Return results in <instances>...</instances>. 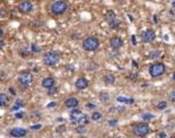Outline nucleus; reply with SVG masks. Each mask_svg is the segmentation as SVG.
Masks as SVG:
<instances>
[{
  "label": "nucleus",
  "instance_id": "1",
  "mask_svg": "<svg viewBox=\"0 0 175 138\" xmlns=\"http://www.w3.org/2000/svg\"><path fill=\"white\" fill-rule=\"evenodd\" d=\"M69 117H70V121L73 123H76L78 125H85L89 122V116L87 114H84L82 110L77 109V108H75V109L70 112Z\"/></svg>",
  "mask_w": 175,
  "mask_h": 138
},
{
  "label": "nucleus",
  "instance_id": "2",
  "mask_svg": "<svg viewBox=\"0 0 175 138\" xmlns=\"http://www.w3.org/2000/svg\"><path fill=\"white\" fill-rule=\"evenodd\" d=\"M60 59H61V55L56 51H50V52H46L45 54L43 55V62L47 67L56 66L59 63Z\"/></svg>",
  "mask_w": 175,
  "mask_h": 138
},
{
  "label": "nucleus",
  "instance_id": "3",
  "mask_svg": "<svg viewBox=\"0 0 175 138\" xmlns=\"http://www.w3.org/2000/svg\"><path fill=\"white\" fill-rule=\"evenodd\" d=\"M68 9V4L64 1V0H56V1H53L50 6V10L51 13L53 15H62V14L66 13V10Z\"/></svg>",
  "mask_w": 175,
  "mask_h": 138
},
{
  "label": "nucleus",
  "instance_id": "4",
  "mask_svg": "<svg viewBox=\"0 0 175 138\" xmlns=\"http://www.w3.org/2000/svg\"><path fill=\"white\" fill-rule=\"evenodd\" d=\"M100 45V43H99V39L95 36H89L87 37L84 40L82 41V47L84 51H87V52H93V51H96L98 47Z\"/></svg>",
  "mask_w": 175,
  "mask_h": 138
},
{
  "label": "nucleus",
  "instance_id": "5",
  "mask_svg": "<svg viewBox=\"0 0 175 138\" xmlns=\"http://www.w3.org/2000/svg\"><path fill=\"white\" fill-rule=\"evenodd\" d=\"M133 132L137 137H145L150 132V125L146 122H138L133 125Z\"/></svg>",
  "mask_w": 175,
  "mask_h": 138
},
{
  "label": "nucleus",
  "instance_id": "6",
  "mask_svg": "<svg viewBox=\"0 0 175 138\" xmlns=\"http://www.w3.org/2000/svg\"><path fill=\"white\" fill-rule=\"evenodd\" d=\"M166 73V66L162 62H156L149 67V74L153 78L160 77Z\"/></svg>",
  "mask_w": 175,
  "mask_h": 138
},
{
  "label": "nucleus",
  "instance_id": "7",
  "mask_svg": "<svg viewBox=\"0 0 175 138\" xmlns=\"http://www.w3.org/2000/svg\"><path fill=\"white\" fill-rule=\"evenodd\" d=\"M18 84L23 87L30 86L32 84V82H33V75H32V73L29 71V70L22 71V73H20V75H18Z\"/></svg>",
  "mask_w": 175,
  "mask_h": 138
},
{
  "label": "nucleus",
  "instance_id": "8",
  "mask_svg": "<svg viewBox=\"0 0 175 138\" xmlns=\"http://www.w3.org/2000/svg\"><path fill=\"white\" fill-rule=\"evenodd\" d=\"M105 20L112 29H118L120 27V20L116 17V15L113 10H108L105 14Z\"/></svg>",
  "mask_w": 175,
  "mask_h": 138
},
{
  "label": "nucleus",
  "instance_id": "9",
  "mask_svg": "<svg viewBox=\"0 0 175 138\" xmlns=\"http://www.w3.org/2000/svg\"><path fill=\"white\" fill-rule=\"evenodd\" d=\"M33 9V4L31 1H22L18 5V10L21 14H29L32 12Z\"/></svg>",
  "mask_w": 175,
  "mask_h": 138
},
{
  "label": "nucleus",
  "instance_id": "10",
  "mask_svg": "<svg viewBox=\"0 0 175 138\" xmlns=\"http://www.w3.org/2000/svg\"><path fill=\"white\" fill-rule=\"evenodd\" d=\"M9 136L10 137H14V138H23L27 136V129L24 128H18V127H16V128H12L10 130H9Z\"/></svg>",
  "mask_w": 175,
  "mask_h": 138
},
{
  "label": "nucleus",
  "instance_id": "11",
  "mask_svg": "<svg viewBox=\"0 0 175 138\" xmlns=\"http://www.w3.org/2000/svg\"><path fill=\"white\" fill-rule=\"evenodd\" d=\"M156 39V32L152 29H147L142 33V41L143 43H152Z\"/></svg>",
  "mask_w": 175,
  "mask_h": 138
},
{
  "label": "nucleus",
  "instance_id": "12",
  "mask_svg": "<svg viewBox=\"0 0 175 138\" xmlns=\"http://www.w3.org/2000/svg\"><path fill=\"white\" fill-rule=\"evenodd\" d=\"M41 86L46 89V90H51L55 86V79L52 76H47V77L41 79Z\"/></svg>",
  "mask_w": 175,
  "mask_h": 138
},
{
  "label": "nucleus",
  "instance_id": "13",
  "mask_svg": "<svg viewBox=\"0 0 175 138\" xmlns=\"http://www.w3.org/2000/svg\"><path fill=\"white\" fill-rule=\"evenodd\" d=\"M110 46L113 50H119L123 46V40L119 36H113L110 40Z\"/></svg>",
  "mask_w": 175,
  "mask_h": 138
},
{
  "label": "nucleus",
  "instance_id": "14",
  "mask_svg": "<svg viewBox=\"0 0 175 138\" xmlns=\"http://www.w3.org/2000/svg\"><path fill=\"white\" fill-rule=\"evenodd\" d=\"M89 86V81L85 77H78L75 82V87L77 90H85Z\"/></svg>",
  "mask_w": 175,
  "mask_h": 138
},
{
  "label": "nucleus",
  "instance_id": "15",
  "mask_svg": "<svg viewBox=\"0 0 175 138\" xmlns=\"http://www.w3.org/2000/svg\"><path fill=\"white\" fill-rule=\"evenodd\" d=\"M78 104H80V101H78V99L75 98V97H69V98H67V99L64 100V106H66L67 108H73V109H75L78 106Z\"/></svg>",
  "mask_w": 175,
  "mask_h": 138
},
{
  "label": "nucleus",
  "instance_id": "16",
  "mask_svg": "<svg viewBox=\"0 0 175 138\" xmlns=\"http://www.w3.org/2000/svg\"><path fill=\"white\" fill-rule=\"evenodd\" d=\"M9 96L6 93L0 92V107H6L9 104Z\"/></svg>",
  "mask_w": 175,
  "mask_h": 138
},
{
  "label": "nucleus",
  "instance_id": "17",
  "mask_svg": "<svg viewBox=\"0 0 175 138\" xmlns=\"http://www.w3.org/2000/svg\"><path fill=\"white\" fill-rule=\"evenodd\" d=\"M116 101H119L121 104H126V105H131L135 102V99L134 98H126V97L120 96L116 98Z\"/></svg>",
  "mask_w": 175,
  "mask_h": 138
},
{
  "label": "nucleus",
  "instance_id": "18",
  "mask_svg": "<svg viewBox=\"0 0 175 138\" xmlns=\"http://www.w3.org/2000/svg\"><path fill=\"white\" fill-rule=\"evenodd\" d=\"M103 81H104L105 84L112 85V84H114V82H115V76L113 74H107V75H105V76L103 77Z\"/></svg>",
  "mask_w": 175,
  "mask_h": 138
},
{
  "label": "nucleus",
  "instance_id": "19",
  "mask_svg": "<svg viewBox=\"0 0 175 138\" xmlns=\"http://www.w3.org/2000/svg\"><path fill=\"white\" fill-rule=\"evenodd\" d=\"M160 56H161V52L158 50L151 51V52L149 53V59L156 60V59H158V58H160Z\"/></svg>",
  "mask_w": 175,
  "mask_h": 138
},
{
  "label": "nucleus",
  "instance_id": "20",
  "mask_svg": "<svg viewBox=\"0 0 175 138\" xmlns=\"http://www.w3.org/2000/svg\"><path fill=\"white\" fill-rule=\"evenodd\" d=\"M23 106H24V101L21 100V99H18V100L15 101V105L12 107V110H13V112H16V110H18L20 108H22Z\"/></svg>",
  "mask_w": 175,
  "mask_h": 138
},
{
  "label": "nucleus",
  "instance_id": "21",
  "mask_svg": "<svg viewBox=\"0 0 175 138\" xmlns=\"http://www.w3.org/2000/svg\"><path fill=\"white\" fill-rule=\"evenodd\" d=\"M99 99H100V101H103V102H107V101L110 100V94H108V92L101 91L100 93H99Z\"/></svg>",
  "mask_w": 175,
  "mask_h": 138
},
{
  "label": "nucleus",
  "instance_id": "22",
  "mask_svg": "<svg viewBox=\"0 0 175 138\" xmlns=\"http://www.w3.org/2000/svg\"><path fill=\"white\" fill-rule=\"evenodd\" d=\"M103 117V115H101L100 112H98V110H96V112H93L91 114V120L92 121H99V120Z\"/></svg>",
  "mask_w": 175,
  "mask_h": 138
},
{
  "label": "nucleus",
  "instance_id": "23",
  "mask_svg": "<svg viewBox=\"0 0 175 138\" xmlns=\"http://www.w3.org/2000/svg\"><path fill=\"white\" fill-rule=\"evenodd\" d=\"M154 117H156V115L151 114V113H144V114H142V119L144 120V121H151V120H153Z\"/></svg>",
  "mask_w": 175,
  "mask_h": 138
},
{
  "label": "nucleus",
  "instance_id": "24",
  "mask_svg": "<svg viewBox=\"0 0 175 138\" xmlns=\"http://www.w3.org/2000/svg\"><path fill=\"white\" fill-rule=\"evenodd\" d=\"M75 131H76L77 133H84V132H87L85 125H77V127L75 128Z\"/></svg>",
  "mask_w": 175,
  "mask_h": 138
},
{
  "label": "nucleus",
  "instance_id": "25",
  "mask_svg": "<svg viewBox=\"0 0 175 138\" xmlns=\"http://www.w3.org/2000/svg\"><path fill=\"white\" fill-rule=\"evenodd\" d=\"M30 50H31L32 53H39V52H41V48L38 47V45H37V44H31V46H30Z\"/></svg>",
  "mask_w": 175,
  "mask_h": 138
},
{
  "label": "nucleus",
  "instance_id": "26",
  "mask_svg": "<svg viewBox=\"0 0 175 138\" xmlns=\"http://www.w3.org/2000/svg\"><path fill=\"white\" fill-rule=\"evenodd\" d=\"M166 107H167V102H166V101H159L158 105H157V108H158V109H165Z\"/></svg>",
  "mask_w": 175,
  "mask_h": 138
},
{
  "label": "nucleus",
  "instance_id": "27",
  "mask_svg": "<svg viewBox=\"0 0 175 138\" xmlns=\"http://www.w3.org/2000/svg\"><path fill=\"white\" fill-rule=\"evenodd\" d=\"M169 100L173 101V102L175 101V90H174V91H172L169 93Z\"/></svg>",
  "mask_w": 175,
  "mask_h": 138
},
{
  "label": "nucleus",
  "instance_id": "28",
  "mask_svg": "<svg viewBox=\"0 0 175 138\" xmlns=\"http://www.w3.org/2000/svg\"><path fill=\"white\" fill-rule=\"evenodd\" d=\"M108 124H110V125H112V127H113V125H116V124H118V120L112 119L111 121H108Z\"/></svg>",
  "mask_w": 175,
  "mask_h": 138
},
{
  "label": "nucleus",
  "instance_id": "29",
  "mask_svg": "<svg viewBox=\"0 0 175 138\" xmlns=\"http://www.w3.org/2000/svg\"><path fill=\"white\" fill-rule=\"evenodd\" d=\"M41 128V124H35V125H31V130H39Z\"/></svg>",
  "mask_w": 175,
  "mask_h": 138
},
{
  "label": "nucleus",
  "instance_id": "30",
  "mask_svg": "<svg viewBox=\"0 0 175 138\" xmlns=\"http://www.w3.org/2000/svg\"><path fill=\"white\" fill-rule=\"evenodd\" d=\"M56 91H58V89H56V87H53V89H51V90H49V94H55V93H56Z\"/></svg>",
  "mask_w": 175,
  "mask_h": 138
},
{
  "label": "nucleus",
  "instance_id": "31",
  "mask_svg": "<svg viewBox=\"0 0 175 138\" xmlns=\"http://www.w3.org/2000/svg\"><path fill=\"white\" fill-rule=\"evenodd\" d=\"M8 91H9V93H10L12 96H16V91H15V89H14V87H9Z\"/></svg>",
  "mask_w": 175,
  "mask_h": 138
},
{
  "label": "nucleus",
  "instance_id": "32",
  "mask_svg": "<svg viewBox=\"0 0 175 138\" xmlns=\"http://www.w3.org/2000/svg\"><path fill=\"white\" fill-rule=\"evenodd\" d=\"M6 15V12H5V9L0 8V18H2Z\"/></svg>",
  "mask_w": 175,
  "mask_h": 138
},
{
  "label": "nucleus",
  "instance_id": "33",
  "mask_svg": "<svg viewBox=\"0 0 175 138\" xmlns=\"http://www.w3.org/2000/svg\"><path fill=\"white\" fill-rule=\"evenodd\" d=\"M23 115H24V113H23V112H21V113H16V114H15V117L21 119V117H23Z\"/></svg>",
  "mask_w": 175,
  "mask_h": 138
},
{
  "label": "nucleus",
  "instance_id": "34",
  "mask_svg": "<svg viewBox=\"0 0 175 138\" xmlns=\"http://www.w3.org/2000/svg\"><path fill=\"white\" fill-rule=\"evenodd\" d=\"M4 46H5V40L4 39H0V51L4 48Z\"/></svg>",
  "mask_w": 175,
  "mask_h": 138
},
{
  "label": "nucleus",
  "instance_id": "35",
  "mask_svg": "<svg viewBox=\"0 0 175 138\" xmlns=\"http://www.w3.org/2000/svg\"><path fill=\"white\" fill-rule=\"evenodd\" d=\"M2 36H4V29L0 27V39H2Z\"/></svg>",
  "mask_w": 175,
  "mask_h": 138
},
{
  "label": "nucleus",
  "instance_id": "36",
  "mask_svg": "<svg viewBox=\"0 0 175 138\" xmlns=\"http://www.w3.org/2000/svg\"><path fill=\"white\" fill-rule=\"evenodd\" d=\"M87 107L88 108H96V105H93V104H87Z\"/></svg>",
  "mask_w": 175,
  "mask_h": 138
},
{
  "label": "nucleus",
  "instance_id": "37",
  "mask_svg": "<svg viewBox=\"0 0 175 138\" xmlns=\"http://www.w3.org/2000/svg\"><path fill=\"white\" fill-rule=\"evenodd\" d=\"M131 41H133L134 45H136V43H137V41H136V36H133V37H131Z\"/></svg>",
  "mask_w": 175,
  "mask_h": 138
},
{
  "label": "nucleus",
  "instance_id": "38",
  "mask_svg": "<svg viewBox=\"0 0 175 138\" xmlns=\"http://www.w3.org/2000/svg\"><path fill=\"white\" fill-rule=\"evenodd\" d=\"M159 137H160V138H165L166 137V133L165 132H159Z\"/></svg>",
  "mask_w": 175,
  "mask_h": 138
},
{
  "label": "nucleus",
  "instance_id": "39",
  "mask_svg": "<svg viewBox=\"0 0 175 138\" xmlns=\"http://www.w3.org/2000/svg\"><path fill=\"white\" fill-rule=\"evenodd\" d=\"M55 105H56L55 102H51V104H49V105H47V107H54Z\"/></svg>",
  "mask_w": 175,
  "mask_h": 138
},
{
  "label": "nucleus",
  "instance_id": "40",
  "mask_svg": "<svg viewBox=\"0 0 175 138\" xmlns=\"http://www.w3.org/2000/svg\"><path fill=\"white\" fill-rule=\"evenodd\" d=\"M133 66H134V67H135V68H137V67H138L137 62H136V61H133Z\"/></svg>",
  "mask_w": 175,
  "mask_h": 138
},
{
  "label": "nucleus",
  "instance_id": "41",
  "mask_svg": "<svg viewBox=\"0 0 175 138\" xmlns=\"http://www.w3.org/2000/svg\"><path fill=\"white\" fill-rule=\"evenodd\" d=\"M172 6H173V7L175 8V1H173V2H172Z\"/></svg>",
  "mask_w": 175,
  "mask_h": 138
},
{
  "label": "nucleus",
  "instance_id": "42",
  "mask_svg": "<svg viewBox=\"0 0 175 138\" xmlns=\"http://www.w3.org/2000/svg\"><path fill=\"white\" fill-rule=\"evenodd\" d=\"M173 79H174V81H175V71H174V73H173Z\"/></svg>",
  "mask_w": 175,
  "mask_h": 138
},
{
  "label": "nucleus",
  "instance_id": "43",
  "mask_svg": "<svg viewBox=\"0 0 175 138\" xmlns=\"http://www.w3.org/2000/svg\"><path fill=\"white\" fill-rule=\"evenodd\" d=\"M169 138H175V135H173V136H170Z\"/></svg>",
  "mask_w": 175,
  "mask_h": 138
}]
</instances>
